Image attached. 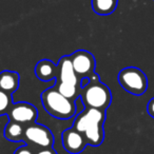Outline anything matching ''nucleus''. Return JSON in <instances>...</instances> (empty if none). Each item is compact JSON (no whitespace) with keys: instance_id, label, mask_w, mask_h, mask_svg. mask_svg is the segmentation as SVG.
Here are the masks:
<instances>
[{"instance_id":"nucleus-1","label":"nucleus","mask_w":154,"mask_h":154,"mask_svg":"<svg viewBox=\"0 0 154 154\" xmlns=\"http://www.w3.org/2000/svg\"><path fill=\"white\" fill-rule=\"evenodd\" d=\"M80 98L86 108H94L98 110H106L112 101V94L110 89L99 80L96 73L89 77V82L82 88Z\"/></svg>"},{"instance_id":"nucleus-2","label":"nucleus","mask_w":154,"mask_h":154,"mask_svg":"<svg viewBox=\"0 0 154 154\" xmlns=\"http://www.w3.org/2000/svg\"><path fill=\"white\" fill-rule=\"evenodd\" d=\"M41 101L45 111L58 119H69L73 117L76 112L75 101L64 97L55 88L43 91L41 94Z\"/></svg>"},{"instance_id":"nucleus-3","label":"nucleus","mask_w":154,"mask_h":154,"mask_svg":"<svg viewBox=\"0 0 154 154\" xmlns=\"http://www.w3.org/2000/svg\"><path fill=\"white\" fill-rule=\"evenodd\" d=\"M118 82L122 89L135 96L145 94L148 89L146 74L136 66H128L118 73Z\"/></svg>"},{"instance_id":"nucleus-4","label":"nucleus","mask_w":154,"mask_h":154,"mask_svg":"<svg viewBox=\"0 0 154 154\" xmlns=\"http://www.w3.org/2000/svg\"><path fill=\"white\" fill-rule=\"evenodd\" d=\"M23 141L36 146L39 149L52 148L54 145V136L49 128L35 122L24 127Z\"/></svg>"},{"instance_id":"nucleus-5","label":"nucleus","mask_w":154,"mask_h":154,"mask_svg":"<svg viewBox=\"0 0 154 154\" xmlns=\"http://www.w3.org/2000/svg\"><path fill=\"white\" fill-rule=\"evenodd\" d=\"M70 57L73 69L79 79L89 78L93 73H95L96 61L90 52L86 50H78L70 55Z\"/></svg>"},{"instance_id":"nucleus-6","label":"nucleus","mask_w":154,"mask_h":154,"mask_svg":"<svg viewBox=\"0 0 154 154\" xmlns=\"http://www.w3.org/2000/svg\"><path fill=\"white\" fill-rule=\"evenodd\" d=\"M105 120L106 111L94 108H86L82 113L76 116L73 122V128L84 134V132L88 128L95 125H103Z\"/></svg>"},{"instance_id":"nucleus-7","label":"nucleus","mask_w":154,"mask_h":154,"mask_svg":"<svg viewBox=\"0 0 154 154\" xmlns=\"http://www.w3.org/2000/svg\"><path fill=\"white\" fill-rule=\"evenodd\" d=\"M8 116H9L10 120L19 122L26 127L36 122L38 111H37L36 107H34L31 103L19 101L12 106Z\"/></svg>"},{"instance_id":"nucleus-8","label":"nucleus","mask_w":154,"mask_h":154,"mask_svg":"<svg viewBox=\"0 0 154 154\" xmlns=\"http://www.w3.org/2000/svg\"><path fill=\"white\" fill-rule=\"evenodd\" d=\"M61 140L64 150L71 154L82 153L87 146H89L85 135L75 130L73 127L62 132Z\"/></svg>"},{"instance_id":"nucleus-9","label":"nucleus","mask_w":154,"mask_h":154,"mask_svg":"<svg viewBox=\"0 0 154 154\" xmlns=\"http://www.w3.org/2000/svg\"><path fill=\"white\" fill-rule=\"evenodd\" d=\"M57 66L58 73L55 78L56 82L71 85V86H75L77 88L82 89V79H79V77L77 76L74 69H73L70 55L62 56L58 62Z\"/></svg>"},{"instance_id":"nucleus-10","label":"nucleus","mask_w":154,"mask_h":154,"mask_svg":"<svg viewBox=\"0 0 154 154\" xmlns=\"http://www.w3.org/2000/svg\"><path fill=\"white\" fill-rule=\"evenodd\" d=\"M58 73V66L50 59H42L35 66V74L38 79L42 82H50L55 79Z\"/></svg>"},{"instance_id":"nucleus-11","label":"nucleus","mask_w":154,"mask_h":154,"mask_svg":"<svg viewBox=\"0 0 154 154\" xmlns=\"http://www.w3.org/2000/svg\"><path fill=\"white\" fill-rule=\"evenodd\" d=\"M20 76L17 72L2 71L0 73V90L13 94L19 88Z\"/></svg>"},{"instance_id":"nucleus-12","label":"nucleus","mask_w":154,"mask_h":154,"mask_svg":"<svg viewBox=\"0 0 154 154\" xmlns=\"http://www.w3.org/2000/svg\"><path fill=\"white\" fill-rule=\"evenodd\" d=\"M84 135L88 141L89 146L92 147H98L103 143L105 139V130L103 125H95L88 128L84 132Z\"/></svg>"},{"instance_id":"nucleus-13","label":"nucleus","mask_w":154,"mask_h":154,"mask_svg":"<svg viewBox=\"0 0 154 154\" xmlns=\"http://www.w3.org/2000/svg\"><path fill=\"white\" fill-rule=\"evenodd\" d=\"M24 126L19 122L10 120L5 128V137L11 141H21L23 140Z\"/></svg>"},{"instance_id":"nucleus-14","label":"nucleus","mask_w":154,"mask_h":154,"mask_svg":"<svg viewBox=\"0 0 154 154\" xmlns=\"http://www.w3.org/2000/svg\"><path fill=\"white\" fill-rule=\"evenodd\" d=\"M92 9L98 15H110L116 10L117 0H92Z\"/></svg>"},{"instance_id":"nucleus-15","label":"nucleus","mask_w":154,"mask_h":154,"mask_svg":"<svg viewBox=\"0 0 154 154\" xmlns=\"http://www.w3.org/2000/svg\"><path fill=\"white\" fill-rule=\"evenodd\" d=\"M13 105V97L11 93L0 90V116L9 114Z\"/></svg>"},{"instance_id":"nucleus-16","label":"nucleus","mask_w":154,"mask_h":154,"mask_svg":"<svg viewBox=\"0 0 154 154\" xmlns=\"http://www.w3.org/2000/svg\"><path fill=\"white\" fill-rule=\"evenodd\" d=\"M14 154H35V153L32 151L30 146H21V147H19L14 152Z\"/></svg>"},{"instance_id":"nucleus-17","label":"nucleus","mask_w":154,"mask_h":154,"mask_svg":"<svg viewBox=\"0 0 154 154\" xmlns=\"http://www.w3.org/2000/svg\"><path fill=\"white\" fill-rule=\"evenodd\" d=\"M147 110H148V113H149V115L151 116V117L154 118V97L149 100Z\"/></svg>"},{"instance_id":"nucleus-18","label":"nucleus","mask_w":154,"mask_h":154,"mask_svg":"<svg viewBox=\"0 0 154 154\" xmlns=\"http://www.w3.org/2000/svg\"><path fill=\"white\" fill-rule=\"evenodd\" d=\"M35 154H57L56 151L52 148H45V149H39Z\"/></svg>"}]
</instances>
